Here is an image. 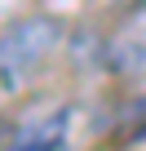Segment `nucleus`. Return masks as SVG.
Masks as SVG:
<instances>
[{
	"label": "nucleus",
	"instance_id": "obj_1",
	"mask_svg": "<svg viewBox=\"0 0 146 151\" xmlns=\"http://www.w3.org/2000/svg\"><path fill=\"white\" fill-rule=\"evenodd\" d=\"M62 45V22L49 14H31V18H14L0 31V89L18 93L22 85H31V76L49 62V53H58Z\"/></svg>",
	"mask_w": 146,
	"mask_h": 151
},
{
	"label": "nucleus",
	"instance_id": "obj_2",
	"mask_svg": "<svg viewBox=\"0 0 146 151\" xmlns=\"http://www.w3.org/2000/svg\"><path fill=\"white\" fill-rule=\"evenodd\" d=\"M62 138H66V111L22 124L9 151H58V147H62Z\"/></svg>",
	"mask_w": 146,
	"mask_h": 151
},
{
	"label": "nucleus",
	"instance_id": "obj_3",
	"mask_svg": "<svg viewBox=\"0 0 146 151\" xmlns=\"http://www.w3.org/2000/svg\"><path fill=\"white\" fill-rule=\"evenodd\" d=\"M124 40H137V45H146V9H142L137 18H128V27H124Z\"/></svg>",
	"mask_w": 146,
	"mask_h": 151
},
{
	"label": "nucleus",
	"instance_id": "obj_4",
	"mask_svg": "<svg viewBox=\"0 0 146 151\" xmlns=\"http://www.w3.org/2000/svg\"><path fill=\"white\" fill-rule=\"evenodd\" d=\"M137 116H146V98H142V102H137ZM137 138H146V124H142V129H137Z\"/></svg>",
	"mask_w": 146,
	"mask_h": 151
}]
</instances>
